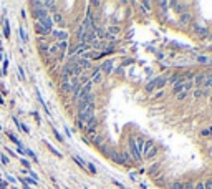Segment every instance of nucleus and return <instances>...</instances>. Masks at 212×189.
<instances>
[{"label": "nucleus", "instance_id": "nucleus-1", "mask_svg": "<svg viewBox=\"0 0 212 189\" xmlns=\"http://www.w3.org/2000/svg\"><path fill=\"white\" fill-rule=\"evenodd\" d=\"M93 116H95V103H91V105L78 103V118L76 120L81 121L83 125H86Z\"/></svg>", "mask_w": 212, "mask_h": 189}, {"label": "nucleus", "instance_id": "nucleus-2", "mask_svg": "<svg viewBox=\"0 0 212 189\" xmlns=\"http://www.w3.org/2000/svg\"><path fill=\"white\" fill-rule=\"evenodd\" d=\"M167 83V80H166V76H159V78H154V80H151L148 85H146V90L148 91H154L157 90V88H164V85Z\"/></svg>", "mask_w": 212, "mask_h": 189}, {"label": "nucleus", "instance_id": "nucleus-3", "mask_svg": "<svg viewBox=\"0 0 212 189\" xmlns=\"http://www.w3.org/2000/svg\"><path fill=\"white\" fill-rule=\"evenodd\" d=\"M129 156H131L134 161H139V159H141V154H139V151L136 149V144H134V138L129 139Z\"/></svg>", "mask_w": 212, "mask_h": 189}, {"label": "nucleus", "instance_id": "nucleus-4", "mask_svg": "<svg viewBox=\"0 0 212 189\" xmlns=\"http://www.w3.org/2000/svg\"><path fill=\"white\" fill-rule=\"evenodd\" d=\"M38 23H40V25H42V27L45 28V30L48 32V33L53 30V20H51V17H50V15H48V17H45L43 20H40Z\"/></svg>", "mask_w": 212, "mask_h": 189}, {"label": "nucleus", "instance_id": "nucleus-5", "mask_svg": "<svg viewBox=\"0 0 212 189\" xmlns=\"http://www.w3.org/2000/svg\"><path fill=\"white\" fill-rule=\"evenodd\" d=\"M33 17L37 19V22H40V20H43L45 17H48V12L45 8H37V10H33Z\"/></svg>", "mask_w": 212, "mask_h": 189}, {"label": "nucleus", "instance_id": "nucleus-6", "mask_svg": "<svg viewBox=\"0 0 212 189\" xmlns=\"http://www.w3.org/2000/svg\"><path fill=\"white\" fill-rule=\"evenodd\" d=\"M189 22H192V17H191V14H182L181 17H179V25L181 27H186V25H189Z\"/></svg>", "mask_w": 212, "mask_h": 189}, {"label": "nucleus", "instance_id": "nucleus-7", "mask_svg": "<svg viewBox=\"0 0 212 189\" xmlns=\"http://www.w3.org/2000/svg\"><path fill=\"white\" fill-rule=\"evenodd\" d=\"M204 80H205V73H197V75H194V80H192V83H194V86H202V83H204Z\"/></svg>", "mask_w": 212, "mask_h": 189}, {"label": "nucleus", "instance_id": "nucleus-8", "mask_svg": "<svg viewBox=\"0 0 212 189\" xmlns=\"http://www.w3.org/2000/svg\"><path fill=\"white\" fill-rule=\"evenodd\" d=\"M169 5H172V7H176L174 10L178 12V14H186V3H182V2H171Z\"/></svg>", "mask_w": 212, "mask_h": 189}, {"label": "nucleus", "instance_id": "nucleus-9", "mask_svg": "<svg viewBox=\"0 0 212 189\" xmlns=\"http://www.w3.org/2000/svg\"><path fill=\"white\" fill-rule=\"evenodd\" d=\"M53 37H55L58 42H65V40L68 38V33L63 32V30H61V32H60V30H55V32H53Z\"/></svg>", "mask_w": 212, "mask_h": 189}, {"label": "nucleus", "instance_id": "nucleus-10", "mask_svg": "<svg viewBox=\"0 0 212 189\" xmlns=\"http://www.w3.org/2000/svg\"><path fill=\"white\" fill-rule=\"evenodd\" d=\"M192 28H194V32H196V33L199 35V37H207V35H209V30H207V28H204V27L194 25Z\"/></svg>", "mask_w": 212, "mask_h": 189}, {"label": "nucleus", "instance_id": "nucleus-11", "mask_svg": "<svg viewBox=\"0 0 212 189\" xmlns=\"http://www.w3.org/2000/svg\"><path fill=\"white\" fill-rule=\"evenodd\" d=\"M202 88H204V91L209 90V88H212V73H205V80L202 83Z\"/></svg>", "mask_w": 212, "mask_h": 189}, {"label": "nucleus", "instance_id": "nucleus-12", "mask_svg": "<svg viewBox=\"0 0 212 189\" xmlns=\"http://www.w3.org/2000/svg\"><path fill=\"white\" fill-rule=\"evenodd\" d=\"M172 90H174V93H178V94L184 91V80H178V81H176L174 86H172Z\"/></svg>", "mask_w": 212, "mask_h": 189}, {"label": "nucleus", "instance_id": "nucleus-13", "mask_svg": "<svg viewBox=\"0 0 212 189\" xmlns=\"http://www.w3.org/2000/svg\"><path fill=\"white\" fill-rule=\"evenodd\" d=\"M91 80L95 81V83H101V80H103V75H101V70H95L91 75Z\"/></svg>", "mask_w": 212, "mask_h": 189}, {"label": "nucleus", "instance_id": "nucleus-14", "mask_svg": "<svg viewBox=\"0 0 212 189\" xmlns=\"http://www.w3.org/2000/svg\"><path fill=\"white\" fill-rule=\"evenodd\" d=\"M56 46H58V53H60V57H61L63 53L68 50V42H66V40H65V42H58Z\"/></svg>", "mask_w": 212, "mask_h": 189}, {"label": "nucleus", "instance_id": "nucleus-15", "mask_svg": "<svg viewBox=\"0 0 212 189\" xmlns=\"http://www.w3.org/2000/svg\"><path fill=\"white\" fill-rule=\"evenodd\" d=\"M75 62H76V65H78V67H80L81 70H83V68H90V67H91V63L88 62L86 58H80V60H75Z\"/></svg>", "mask_w": 212, "mask_h": 189}, {"label": "nucleus", "instance_id": "nucleus-16", "mask_svg": "<svg viewBox=\"0 0 212 189\" xmlns=\"http://www.w3.org/2000/svg\"><path fill=\"white\" fill-rule=\"evenodd\" d=\"M99 70H103V72H106V73H111V70H113V62L111 60H106L103 65H101V68Z\"/></svg>", "mask_w": 212, "mask_h": 189}, {"label": "nucleus", "instance_id": "nucleus-17", "mask_svg": "<svg viewBox=\"0 0 212 189\" xmlns=\"http://www.w3.org/2000/svg\"><path fill=\"white\" fill-rule=\"evenodd\" d=\"M134 144H136V149L139 151V154L144 149V139L143 138H134Z\"/></svg>", "mask_w": 212, "mask_h": 189}, {"label": "nucleus", "instance_id": "nucleus-18", "mask_svg": "<svg viewBox=\"0 0 212 189\" xmlns=\"http://www.w3.org/2000/svg\"><path fill=\"white\" fill-rule=\"evenodd\" d=\"M109 158L113 159L114 163H119V164H125L123 163V159H121V153H116V151H111L109 153Z\"/></svg>", "mask_w": 212, "mask_h": 189}, {"label": "nucleus", "instance_id": "nucleus-19", "mask_svg": "<svg viewBox=\"0 0 212 189\" xmlns=\"http://www.w3.org/2000/svg\"><path fill=\"white\" fill-rule=\"evenodd\" d=\"M61 91H63V93H70V91H73V88H72V81H63V83H61Z\"/></svg>", "mask_w": 212, "mask_h": 189}, {"label": "nucleus", "instance_id": "nucleus-20", "mask_svg": "<svg viewBox=\"0 0 212 189\" xmlns=\"http://www.w3.org/2000/svg\"><path fill=\"white\" fill-rule=\"evenodd\" d=\"M156 153H157V148L156 146H151L149 149H146V159H151L152 156H156Z\"/></svg>", "mask_w": 212, "mask_h": 189}, {"label": "nucleus", "instance_id": "nucleus-21", "mask_svg": "<svg viewBox=\"0 0 212 189\" xmlns=\"http://www.w3.org/2000/svg\"><path fill=\"white\" fill-rule=\"evenodd\" d=\"M51 20H53V23H60V25H63V17H61V14H53V17H51Z\"/></svg>", "mask_w": 212, "mask_h": 189}, {"label": "nucleus", "instance_id": "nucleus-22", "mask_svg": "<svg viewBox=\"0 0 212 189\" xmlns=\"http://www.w3.org/2000/svg\"><path fill=\"white\" fill-rule=\"evenodd\" d=\"M73 161H75L76 164H80L81 168H85V169H86V163H85V161H83V159H81L78 154H73Z\"/></svg>", "mask_w": 212, "mask_h": 189}, {"label": "nucleus", "instance_id": "nucleus-23", "mask_svg": "<svg viewBox=\"0 0 212 189\" xmlns=\"http://www.w3.org/2000/svg\"><path fill=\"white\" fill-rule=\"evenodd\" d=\"M35 28H37V33H38V35H46V33H48V32H46V30H45V28L42 27V25H40V23H38V22H37V23H35Z\"/></svg>", "mask_w": 212, "mask_h": 189}, {"label": "nucleus", "instance_id": "nucleus-24", "mask_svg": "<svg viewBox=\"0 0 212 189\" xmlns=\"http://www.w3.org/2000/svg\"><path fill=\"white\" fill-rule=\"evenodd\" d=\"M19 35H20V37H22V40H23V42H28V37H27V33H25V30H23V27H20L19 28Z\"/></svg>", "mask_w": 212, "mask_h": 189}, {"label": "nucleus", "instance_id": "nucleus-25", "mask_svg": "<svg viewBox=\"0 0 212 189\" xmlns=\"http://www.w3.org/2000/svg\"><path fill=\"white\" fill-rule=\"evenodd\" d=\"M45 143H46V141H45ZM46 146H48V149H50V151H51V153H53V154H55V156H61V153L58 151L56 148H53V146H51L50 143H46Z\"/></svg>", "mask_w": 212, "mask_h": 189}, {"label": "nucleus", "instance_id": "nucleus-26", "mask_svg": "<svg viewBox=\"0 0 212 189\" xmlns=\"http://www.w3.org/2000/svg\"><path fill=\"white\" fill-rule=\"evenodd\" d=\"M182 189H194L192 181H186V182H182Z\"/></svg>", "mask_w": 212, "mask_h": 189}, {"label": "nucleus", "instance_id": "nucleus-27", "mask_svg": "<svg viewBox=\"0 0 212 189\" xmlns=\"http://www.w3.org/2000/svg\"><path fill=\"white\" fill-rule=\"evenodd\" d=\"M32 5L35 7V10H37V8H43V7H45V3H43V2H38V0H35V2H32Z\"/></svg>", "mask_w": 212, "mask_h": 189}, {"label": "nucleus", "instance_id": "nucleus-28", "mask_svg": "<svg viewBox=\"0 0 212 189\" xmlns=\"http://www.w3.org/2000/svg\"><path fill=\"white\" fill-rule=\"evenodd\" d=\"M93 143H95L98 148H99V146H103V136H96L95 139H93Z\"/></svg>", "mask_w": 212, "mask_h": 189}, {"label": "nucleus", "instance_id": "nucleus-29", "mask_svg": "<svg viewBox=\"0 0 212 189\" xmlns=\"http://www.w3.org/2000/svg\"><path fill=\"white\" fill-rule=\"evenodd\" d=\"M3 33H5V37L8 38V35H10V25H8V22H5V25H3Z\"/></svg>", "mask_w": 212, "mask_h": 189}, {"label": "nucleus", "instance_id": "nucleus-30", "mask_svg": "<svg viewBox=\"0 0 212 189\" xmlns=\"http://www.w3.org/2000/svg\"><path fill=\"white\" fill-rule=\"evenodd\" d=\"M48 53H50V55H56V53H58V46L56 45L48 46Z\"/></svg>", "mask_w": 212, "mask_h": 189}, {"label": "nucleus", "instance_id": "nucleus-31", "mask_svg": "<svg viewBox=\"0 0 212 189\" xmlns=\"http://www.w3.org/2000/svg\"><path fill=\"white\" fill-rule=\"evenodd\" d=\"M109 35H113V37H114V35H118V33H119V28H118V27H109V32H108Z\"/></svg>", "mask_w": 212, "mask_h": 189}, {"label": "nucleus", "instance_id": "nucleus-32", "mask_svg": "<svg viewBox=\"0 0 212 189\" xmlns=\"http://www.w3.org/2000/svg\"><path fill=\"white\" fill-rule=\"evenodd\" d=\"M141 7H143L144 14H148V12H149V3L148 2H141Z\"/></svg>", "mask_w": 212, "mask_h": 189}, {"label": "nucleus", "instance_id": "nucleus-33", "mask_svg": "<svg viewBox=\"0 0 212 189\" xmlns=\"http://www.w3.org/2000/svg\"><path fill=\"white\" fill-rule=\"evenodd\" d=\"M40 50H42V51H46V53H48V45H46L45 42H40Z\"/></svg>", "mask_w": 212, "mask_h": 189}, {"label": "nucleus", "instance_id": "nucleus-34", "mask_svg": "<svg viewBox=\"0 0 212 189\" xmlns=\"http://www.w3.org/2000/svg\"><path fill=\"white\" fill-rule=\"evenodd\" d=\"M22 181H23V182H27V184H33V186L37 184V181H35L33 178H25V179H22Z\"/></svg>", "mask_w": 212, "mask_h": 189}, {"label": "nucleus", "instance_id": "nucleus-35", "mask_svg": "<svg viewBox=\"0 0 212 189\" xmlns=\"http://www.w3.org/2000/svg\"><path fill=\"white\" fill-rule=\"evenodd\" d=\"M86 168H88V171H90V173H93V174H95V173H96V168H95V166H93V164H91V163H88V164H86Z\"/></svg>", "mask_w": 212, "mask_h": 189}, {"label": "nucleus", "instance_id": "nucleus-36", "mask_svg": "<svg viewBox=\"0 0 212 189\" xmlns=\"http://www.w3.org/2000/svg\"><path fill=\"white\" fill-rule=\"evenodd\" d=\"M194 189H204V181H197L194 184Z\"/></svg>", "mask_w": 212, "mask_h": 189}, {"label": "nucleus", "instance_id": "nucleus-37", "mask_svg": "<svg viewBox=\"0 0 212 189\" xmlns=\"http://www.w3.org/2000/svg\"><path fill=\"white\" fill-rule=\"evenodd\" d=\"M204 189H212V179H207L204 182Z\"/></svg>", "mask_w": 212, "mask_h": 189}, {"label": "nucleus", "instance_id": "nucleus-38", "mask_svg": "<svg viewBox=\"0 0 212 189\" xmlns=\"http://www.w3.org/2000/svg\"><path fill=\"white\" fill-rule=\"evenodd\" d=\"M159 7H162V10H167L169 2H159Z\"/></svg>", "mask_w": 212, "mask_h": 189}, {"label": "nucleus", "instance_id": "nucleus-39", "mask_svg": "<svg viewBox=\"0 0 212 189\" xmlns=\"http://www.w3.org/2000/svg\"><path fill=\"white\" fill-rule=\"evenodd\" d=\"M19 73H20V75H19L20 78H22V80H25V75H23V68L20 67V65H19Z\"/></svg>", "mask_w": 212, "mask_h": 189}, {"label": "nucleus", "instance_id": "nucleus-40", "mask_svg": "<svg viewBox=\"0 0 212 189\" xmlns=\"http://www.w3.org/2000/svg\"><path fill=\"white\" fill-rule=\"evenodd\" d=\"M172 189H182V182H174Z\"/></svg>", "mask_w": 212, "mask_h": 189}, {"label": "nucleus", "instance_id": "nucleus-41", "mask_svg": "<svg viewBox=\"0 0 212 189\" xmlns=\"http://www.w3.org/2000/svg\"><path fill=\"white\" fill-rule=\"evenodd\" d=\"M186 96H187V93H186V91H182V93H179V94H178V100H184Z\"/></svg>", "mask_w": 212, "mask_h": 189}, {"label": "nucleus", "instance_id": "nucleus-42", "mask_svg": "<svg viewBox=\"0 0 212 189\" xmlns=\"http://www.w3.org/2000/svg\"><path fill=\"white\" fill-rule=\"evenodd\" d=\"M20 163H22V164H23V166H25V168H28V166H30V164H28V161H27V159H23V158L20 159Z\"/></svg>", "mask_w": 212, "mask_h": 189}, {"label": "nucleus", "instance_id": "nucleus-43", "mask_svg": "<svg viewBox=\"0 0 212 189\" xmlns=\"http://www.w3.org/2000/svg\"><path fill=\"white\" fill-rule=\"evenodd\" d=\"M162 94H164V91H162V90H159V91H157V93L154 94V98H161Z\"/></svg>", "mask_w": 212, "mask_h": 189}, {"label": "nucleus", "instance_id": "nucleus-44", "mask_svg": "<svg viewBox=\"0 0 212 189\" xmlns=\"http://www.w3.org/2000/svg\"><path fill=\"white\" fill-rule=\"evenodd\" d=\"M7 67H8V58H5V60H3V70H5V72H7Z\"/></svg>", "mask_w": 212, "mask_h": 189}, {"label": "nucleus", "instance_id": "nucleus-45", "mask_svg": "<svg viewBox=\"0 0 212 189\" xmlns=\"http://www.w3.org/2000/svg\"><path fill=\"white\" fill-rule=\"evenodd\" d=\"M2 163H3V164H8V158L5 156V154H2Z\"/></svg>", "mask_w": 212, "mask_h": 189}, {"label": "nucleus", "instance_id": "nucleus-46", "mask_svg": "<svg viewBox=\"0 0 212 189\" xmlns=\"http://www.w3.org/2000/svg\"><path fill=\"white\" fill-rule=\"evenodd\" d=\"M197 60L201 63H205V62H207V58H205V57H197Z\"/></svg>", "mask_w": 212, "mask_h": 189}, {"label": "nucleus", "instance_id": "nucleus-47", "mask_svg": "<svg viewBox=\"0 0 212 189\" xmlns=\"http://www.w3.org/2000/svg\"><path fill=\"white\" fill-rule=\"evenodd\" d=\"M194 96H196V98H199V96H202V90H197L196 93H194Z\"/></svg>", "mask_w": 212, "mask_h": 189}, {"label": "nucleus", "instance_id": "nucleus-48", "mask_svg": "<svg viewBox=\"0 0 212 189\" xmlns=\"http://www.w3.org/2000/svg\"><path fill=\"white\" fill-rule=\"evenodd\" d=\"M5 187H7V182H5V181H0V189H5Z\"/></svg>", "mask_w": 212, "mask_h": 189}, {"label": "nucleus", "instance_id": "nucleus-49", "mask_svg": "<svg viewBox=\"0 0 212 189\" xmlns=\"http://www.w3.org/2000/svg\"><path fill=\"white\" fill-rule=\"evenodd\" d=\"M55 134H56V138H58V139H60V141H63V136H61V134H60V133H58V131H56V129H55Z\"/></svg>", "mask_w": 212, "mask_h": 189}, {"label": "nucleus", "instance_id": "nucleus-50", "mask_svg": "<svg viewBox=\"0 0 212 189\" xmlns=\"http://www.w3.org/2000/svg\"><path fill=\"white\" fill-rule=\"evenodd\" d=\"M20 181H22V179H20ZM22 184H23V187H25V189H32L30 186H28V184H27V182H23V181H22Z\"/></svg>", "mask_w": 212, "mask_h": 189}, {"label": "nucleus", "instance_id": "nucleus-51", "mask_svg": "<svg viewBox=\"0 0 212 189\" xmlns=\"http://www.w3.org/2000/svg\"><path fill=\"white\" fill-rule=\"evenodd\" d=\"M7 179H8V181H10V182H15V179H13V178H12V176H10V174H8V176H7Z\"/></svg>", "mask_w": 212, "mask_h": 189}]
</instances>
